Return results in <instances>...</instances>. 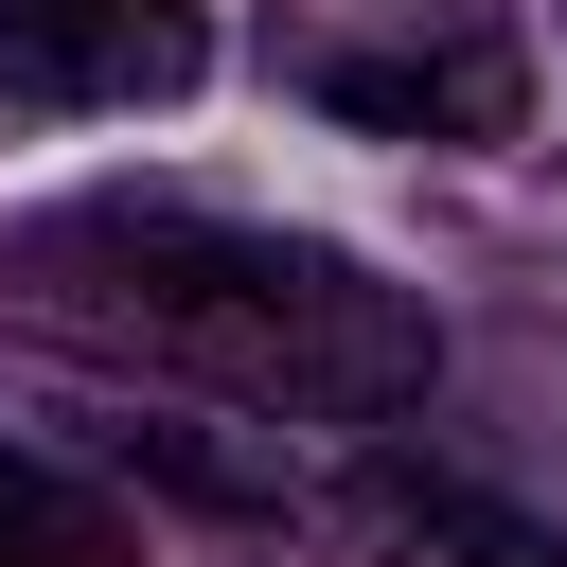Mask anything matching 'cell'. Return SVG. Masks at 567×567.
Masks as SVG:
<instances>
[{
  "label": "cell",
  "mask_w": 567,
  "mask_h": 567,
  "mask_svg": "<svg viewBox=\"0 0 567 567\" xmlns=\"http://www.w3.org/2000/svg\"><path fill=\"white\" fill-rule=\"evenodd\" d=\"M354 514H372V549H408V567H567L549 514H514V496H478V478H443V461H372Z\"/></svg>",
  "instance_id": "cell-4"
},
{
  "label": "cell",
  "mask_w": 567,
  "mask_h": 567,
  "mask_svg": "<svg viewBox=\"0 0 567 567\" xmlns=\"http://www.w3.org/2000/svg\"><path fill=\"white\" fill-rule=\"evenodd\" d=\"M319 106L337 124H390V142H514V106H532V71H514V35H408V53H319Z\"/></svg>",
  "instance_id": "cell-3"
},
{
  "label": "cell",
  "mask_w": 567,
  "mask_h": 567,
  "mask_svg": "<svg viewBox=\"0 0 567 567\" xmlns=\"http://www.w3.org/2000/svg\"><path fill=\"white\" fill-rule=\"evenodd\" d=\"M0 284L53 319V337H106L142 372H195L230 408H284V425H390L425 408L443 337L408 284H372L354 248L319 230H230V213H142V195H71L35 230H0Z\"/></svg>",
  "instance_id": "cell-1"
},
{
  "label": "cell",
  "mask_w": 567,
  "mask_h": 567,
  "mask_svg": "<svg viewBox=\"0 0 567 567\" xmlns=\"http://www.w3.org/2000/svg\"><path fill=\"white\" fill-rule=\"evenodd\" d=\"M213 71L195 0H0V89L18 106H177Z\"/></svg>",
  "instance_id": "cell-2"
},
{
  "label": "cell",
  "mask_w": 567,
  "mask_h": 567,
  "mask_svg": "<svg viewBox=\"0 0 567 567\" xmlns=\"http://www.w3.org/2000/svg\"><path fill=\"white\" fill-rule=\"evenodd\" d=\"M0 567H124V514H106V496H71L53 461H18V443H0Z\"/></svg>",
  "instance_id": "cell-5"
}]
</instances>
